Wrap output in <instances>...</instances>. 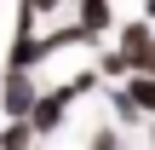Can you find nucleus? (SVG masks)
<instances>
[{
    "label": "nucleus",
    "instance_id": "nucleus-1",
    "mask_svg": "<svg viewBox=\"0 0 155 150\" xmlns=\"http://www.w3.org/2000/svg\"><path fill=\"white\" fill-rule=\"evenodd\" d=\"M69 110H75V98H69L63 87H40V98H35V110H29V121H35V133H40V139H58V133L69 127Z\"/></svg>",
    "mask_w": 155,
    "mask_h": 150
},
{
    "label": "nucleus",
    "instance_id": "nucleus-2",
    "mask_svg": "<svg viewBox=\"0 0 155 150\" xmlns=\"http://www.w3.org/2000/svg\"><path fill=\"white\" fill-rule=\"evenodd\" d=\"M35 98H40L35 69H6V64H0V116H29Z\"/></svg>",
    "mask_w": 155,
    "mask_h": 150
},
{
    "label": "nucleus",
    "instance_id": "nucleus-3",
    "mask_svg": "<svg viewBox=\"0 0 155 150\" xmlns=\"http://www.w3.org/2000/svg\"><path fill=\"white\" fill-rule=\"evenodd\" d=\"M115 46L132 69H150L155 58V17H132V23H115Z\"/></svg>",
    "mask_w": 155,
    "mask_h": 150
},
{
    "label": "nucleus",
    "instance_id": "nucleus-4",
    "mask_svg": "<svg viewBox=\"0 0 155 150\" xmlns=\"http://www.w3.org/2000/svg\"><path fill=\"white\" fill-rule=\"evenodd\" d=\"M75 23H81L86 40L115 35V0H75Z\"/></svg>",
    "mask_w": 155,
    "mask_h": 150
},
{
    "label": "nucleus",
    "instance_id": "nucleus-5",
    "mask_svg": "<svg viewBox=\"0 0 155 150\" xmlns=\"http://www.w3.org/2000/svg\"><path fill=\"white\" fill-rule=\"evenodd\" d=\"M29 145H40L35 121H29V116H6V127H0V150H29Z\"/></svg>",
    "mask_w": 155,
    "mask_h": 150
},
{
    "label": "nucleus",
    "instance_id": "nucleus-6",
    "mask_svg": "<svg viewBox=\"0 0 155 150\" xmlns=\"http://www.w3.org/2000/svg\"><path fill=\"white\" fill-rule=\"evenodd\" d=\"M127 92H132V104L144 110V116H155V69H132L127 81H121Z\"/></svg>",
    "mask_w": 155,
    "mask_h": 150
},
{
    "label": "nucleus",
    "instance_id": "nucleus-7",
    "mask_svg": "<svg viewBox=\"0 0 155 150\" xmlns=\"http://www.w3.org/2000/svg\"><path fill=\"white\" fill-rule=\"evenodd\" d=\"M98 75H104V81H127V75H132V64L121 58V46H109V52H98Z\"/></svg>",
    "mask_w": 155,
    "mask_h": 150
},
{
    "label": "nucleus",
    "instance_id": "nucleus-8",
    "mask_svg": "<svg viewBox=\"0 0 155 150\" xmlns=\"http://www.w3.org/2000/svg\"><path fill=\"white\" fill-rule=\"evenodd\" d=\"M29 6H35V12H40V17H58V12H63V6H69V0H29Z\"/></svg>",
    "mask_w": 155,
    "mask_h": 150
},
{
    "label": "nucleus",
    "instance_id": "nucleus-9",
    "mask_svg": "<svg viewBox=\"0 0 155 150\" xmlns=\"http://www.w3.org/2000/svg\"><path fill=\"white\" fill-rule=\"evenodd\" d=\"M144 17H155V0H144Z\"/></svg>",
    "mask_w": 155,
    "mask_h": 150
},
{
    "label": "nucleus",
    "instance_id": "nucleus-10",
    "mask_svg": "<svg viewBox=\"0 0 155 150\" xmlns=\"http://www.w3.org/2000/svg\"><path fill=\"white\" fill-rule=\"evenodd\" d=\"M150 145H155V116H150Z\"/></svg>",
    "mask_w": 155,
    "mask_h": 150
},
{
    "label": "nucleus",
    "instance_id": "nucleus-11",
    "mask_svg": "<svg viewBox=\"0 0 155 150\" xmlns=\"http://www.w3.org/2000/svg\"><path fill=\"white\" fill-rule=\"evenodd\" d=\"M0 127H6V116H0Z\"/></svg>",
    "mask_w": 155,
    "mask_h": 150
},
{
    "label": "nucleus",
    "instance_id": "nucleus-12",
    "mask_svg": "<svg viewBox=\"0 0 155 150\" xmlns=\"http://www.w3.org/2000/svg\"><path fill=\"white\" fill-rule=\"evenodd\" d=\"M69 6H75V0H69Z\"/></svg>",
    "mask_w": 155,
    "mask_h": 150
}]
</instances>
